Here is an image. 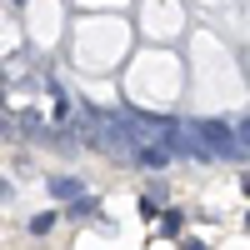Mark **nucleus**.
I'll return each instance as SVG.
<instances>
[{"label": "nucleus", "instance_id": "f257e3e1", "mask_svg": "<svg viewBox=\"0 0 250 250\" xmlns=\"http://www.w3.org/2000/svg\"><path fill=\"white\" fill-rule=\"evenodd\" d=\"M195 135H200L205 145H210V155L220 150L225 160H235V150H240V145H245V140H240L235 130H225V125H215V120H200V125H195Z\"/></svg>", "mask_w": 250, "mask_h": 250}, {"label": "nucleus", "instance_id": "f03ea898", "mask_svg": "<svg viewBox=\"0 0 250 250\" xmlns=\"http://www.w3.org/2000/svg\"><path fill=\"white\" fill-rule=\"evenodd\" d=\"M135 165H145V170H165V160H170V145H135Z\"/></svg>", "mask_w": 250, "mask_h": 250}, {"label": "nucleus", "instance_id": "7ed1b4c3", "mask_svg": "<svg viewBox=\"0 0 250 250\" xmlns=\"http://www.w3.org/2000/svg\"><path fill=\"white\" fill-rule=\"evenodd\" d=\"M50 195H60V200H80V195H85V185H80L75 175H55V180H50Z\"/></svg>", "mask_w": 250, "mask_h": 250}, {"label": "nucleus", "instance_id": "20e7f679", "mask_svg": "<svg viewBox=\"0 0 250 250\" xmlns=\"http://www.w3.org/2000/svg\"><path fill=\"white\" fill-rule=\"evenodd\" d=\"M160 230L170 235V240H185V215H180V210H165V215H160Z\"/></svg>", "mask_w": 250, "mask_h": 250}, {"label": "nucleus", "instance_id": "39448f33", "mask_svg": "<svg viewBox=\"0 0 250 250\" xmlns=\"http://www.w3.org/2000/svg\"><path fill=\"white\" fill-rule=\"evenodd\" d=\"M135 210L145 215V220H160L165 210H160V200H150V195H135Z\"/></svg>", "mask_w": 250, "mask_h": 250}, {"label": "nucleus", "instance_id": "423d86ee", "mask_svg": "<svg viewBox=\"0 0 250 250\" xmlns=\"http://www.w3.org/2000/svg\"><path fill=\"white\" fill-rule=\"evenodd\" d=\"M70 215H75V220H90V215H95V200H90V195L70 200Z\"/></svg>", "mask_w": 250, "mask_h": 250}, {"label": "nucleus", "instance_id": "0eeeda50", "mask_svg": "<svg viewBox=\"0 0 250 250\" xmlns=\"http://www.w3.org/2000/svg\"><path fill=\"white\" fill-rule=\"evenodd\" d=\"M20 130H25V135H40V115H35V110H20Z\"/></svg>", "mask_w": 250, "mask_h": 250}, {"label": "nucleus", "instance_id": "6e6552de", "mask_svg": "<svg viewBox=\"0 0 250 250\" xmlns=\"http://www.w3.org/2000/svg\"><path fill=\"white\" fill-rule=\"evenodd\" d=\"M50 225H55V215H35V220H30V235H45Z\"/></svg>", "mask_w": 250, "mask_h": 250}, {"label": "nucleus", "instance_id": "1a4fd4ad", "mask_svg": "<svg viewBox=\"0 0 250 250\" xmlns=\"http://www.w3.org/2000/svg\"><path fill=\"white\" fill-rule=\"evenodd\" d=\"M180 250H210L205 240H180Z\"/></svg>", "mask_w": 250, "mask_h": 250}, {"label": "nucleus", "instance_id": "9d476101", "mask_svg": "<svg viewBox=\"0 0 250 250\" xmlns=\"http://www.w3.org/2000/svg\"><path fill=\"white\" fill-rule=\"evenodd\" d=\"M240 140H245V145H250V120H245V125H240Z\"/></svg>", "mask_w": 250, "mask_h": 250}, {"label": "nucleus", "instance_id": "9b49d317", "mask_svg": "<svg viewBox=\"0 0 250 250\" xmlns=\"http://www.w3.org/2000/svg\"><path fill=\"white\" fill-rule=\"evenodd\" d=\"M245 230H250V215H245Z\"/></svg>", "mask_w": 250, "mask_h": 250}]
</instances>
